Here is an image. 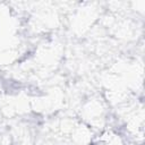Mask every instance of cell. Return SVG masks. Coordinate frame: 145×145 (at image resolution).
<instances>
[]
</instances>
